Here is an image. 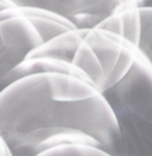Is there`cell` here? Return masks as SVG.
<instances>
[{
  "label": "cell",
  "mask_w": 152,
  "mask_h": 156,
  "mask_svg": "<svg viewBox=\"0 0 152 156\" xmlns=\"http://www.w3.org/2000/svg\"><path fill=\"white\" fill-rule=\"evenodd\" d=\"M0 136L13 156H38L62 145L113 155L121 139L116 111L97 87L63 73H34L0 94Z\"/></svg>",
  "instance_id": "1"
},
{
  "label": "cell",
  "mask_w": 152,
  "mask_h": 156,
  "mask_svg": "<svg viewBox=\"0 0 152 156\" xmlns=\"http://www.w3.org/2000/svg\"><path fill=\"white\" fill-rule=\"evenodd\" d=\"M138 51L127 38L99 27L69 30L30 52L14 70V80L55 72L83 79L104 93L130 72Z\"/></svg>",
  "instance_id": "2"
},
{
  "label": "cell",
  "mask_w": 152,
  "mask_h": 156,
  "mask_svg": "<svg viewBox=\"0 0 152 156\" xmlns=\"http://www.w3.org/2000/svg\"><path fill=\"white\" fill-rule=\"evenodd\" d=\"M75 30L48 11L10 7L0 13V94L14 83V70L48 40Z\"/></svg>",
  "instance_id": "3"
},
{
  "label": "cell",
  "mask_w": 152,
  "mask_h": 156,
  "mask_svg": "<svg viewBox=\"0 0 152 156\" xmlns=\"http://www.w3.org/2000/svg\"><path fill=\"white\" fill-rule=\"evenodd\" d=\"M13 7L48 11L68 21L73 28L99 27L123 3L131 0H9Z\"/></svg>",
  "instance_id": "4"
},
{
  "label": "cell",
  "mask_w": 152,
  "mask_h": 156,
  "mask_svg": "<svg viewBox=\"0 0 152 156\" xmlns=\"http://www.w3.org/2000/svg\"><path fill=\"white\" fill-rule=\"evenodd\" d=\"M107 101H116L128 107H151L152 108V61L139 49L130 72L103 93Z\"/></svg>",
  "instance_id": "5"
},
{
  "label": "cell",
  "mask_w": 152,
  "mask_h": 156,
  "mask_svg": "<svg viewBox=\"0 0 152 156\" xmlns=\"http://www.w3.org/2000/svg\"><path fill=\"white\" fill-rule=\"evenodd\" d=\"M141 6H144V0H131L123 3L110 17L101 23L99 28L116 33L138 45L141 38Z\"/></svg>",
  "instance_id": "6"
},
{
  "label": "cell",
  "mask_w": 152,
  "mask_h": 156,
  "mask_svg": "<svg viewBox=\"0 0 152 156\" xmlns=\"http://www.w3.org/2000/svg\"><path fill=\"white\" fill-rule=\"evenodd\" d=\"M38 156H114L100 148L87 145H62L48 149Z\"/></svg>",
  "instance_id": "7"
},
{
  "label": "cell",
  "mask_w": 152,
  "mask_h": 156,
  "mask_svg": "<svg viewBox=\"0 0 152 156\" xmlns=\"http://www.w3.org/2000/svg\"><path fill=\"white\" fill-rule=\"evenodd\" d=\"M141 16V38L138 48L152 61V7H139Z\"/></svg>",
  "instance_id": "8"
},
{
  "label": "cell",
  "mask_w": 152,
  "mask_h": 156,
  "mask_svg": "<svg viewBox=\"0 0 152 156\" xmlns=\"http://www.w3.org/2000/svg\"><path fill=\"white\" fill-rule=\"evenodd\" d=\"M0 156H13L11 151L9 149L7 144L4 142V139L0 136Z\"/></svg>",
  "instance_id": "9"
},
{
  "label": "cell",
  "mask_w": 152,
  "mask_h": 156,
  "mask_svg": "<svg viewBox=\"0 0 152 156\" xmlns=\"http://www.w3.org/2000/svg\"><path fill=\"white\" fill-rule=\"evenodd\" d=\"M10 7H13V6H11V3L9 0H0V13L3 10H6V9H10Z\"/></svg>",
  "instance_id": "10"
}]
</instances>
